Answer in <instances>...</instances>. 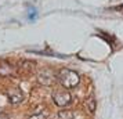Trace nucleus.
<instances>
[{
	"label": "nucleus",
	"mask_w": 123,
	"mask_h": 119,
	"mask_svg": "<svg viewBox=\"0 0 123 119\" xmlns=\"http://www.w3.org/2000/svg\"><path fill=\"white\" fill-rule=\"evenodd\" d=\"M57 80L60 82V85L64 87V89H75L76 86L79 85L80 82V76L76 71L69 68H61L58 72H57Z\"/></svg>",
	"instance_id": "1"
},
{
	"label": "nucleus",
	"mask_w": 123,
	"mask_h": 119,
	"mask_svg": "<svg viewBox=\"0 0 123 119\" xmlns=\"http://www.w3.org/2000/svg\"><path fill=\"white\" fill-rule=\"evenodd\" d=\"M37 83L42 86H53L57 82V72H54L53 69L46 68L37 72Z\"/></svg>",
	"instance_id": "2"
},
{
	"label": "nucleus",
	"mask_w": 123,
	"mask_h": 119,
	"mask_svg": "<svg viewBox=\"0 0 123 119\" xmlns=\"http://www.w3.org/2000/svg\"><path fill=\"white\" fill-rule=\"evenodd\" d=\"M53 101L57 107H67L72 102V96L67 89H61V90H55L53 91Z\"/></svg>",
	"instance_id": "3"
},
{
	"label": "nucleus",
	"mask_w": 123,
	"mask_h": 119,
	"mask_svg": "<svg viewBox=\"0 0 123 119\" xmlns=\"http://www.w3.org/2000/svg\"><path fill=\"white\" fill-rule=\"evenodd\" d=\"M7 98H8V101L14 104V105H18V104H21L24 101V93L22 90L19 89V87H11V89H8L7 90Z\"/></svg>",
	"instance_id": "4"
},
{
	"label": "nucleus",
	"mask_w": 123,
	"mask_h": 119,
	"mask_svg": "<svg viewBox=\"0 0 123 119\" xmlns=\"http://www.w3.org/2000/svg\"><path fill=\"white\" fill-rule=\"evenodd\" d=\"M35 67H36V63L35 61H29V60H25V61H21L18 64V71L19 72H24V74H32L35 71Z\"/></svg>",
	"instance_id": "5"
},
{
	"label": "nucleus",
	"mask_w": 123,
	"mask_h": 119,
	"mask_svg": "<svg viewBox=\"0 0 123 119\" xmlns=\"http://www.w3.org/2000/svg\"><path fill=\"white\" fill-rule=\"evenodd\" d=\"M14 74V67L11 64H8L7 61H3L0 64V76L6 78V76H11Z\"/></svg>",
	"instance_id": "6"
},
{
	"label": "nucleus",
	"mask_w": 123,
	"mask_h": 119,
	"mask_svg": "<svg viewBox=\"0 0 123 119\" xmlns=\"http://www.w3.org/2000/svg\"><path fill=\"white\" fill-rule=\"evenodd\" d=\"M84 108H86V111L89 113H93L95 111V100L93 97H90V98H87L84 101Z\"/></svg>",
	"instance_id": "7"
},
{
	"label": "nucleus",
	"mask_w": 123,
	"mask_h": 119,
	"mask_svg": "<svg viewBox=\"0 0 123 119\" xmlns=\"http://www.w3.org/2000/svg\"><path fill=\"white\" fill-rule=\"evenodd\" d=\"M58 119H73V112L69 109H64L58 113Z\"/></svg>",
	"instance_id": "8"
},
{
	"label": "nucleus",
	"mask_w": 123,
	"mask_h": 119,
	"mask_svg": "<svg viewBox=\"0 0 123 119\" xmlns=\"http://www.w3.org/2000/svg\"><path fill=\"white\" fill-rule=\"evenodd\" d=\"M46 118H47V111L43 109V111H40V112H35L29 119H46Z\"/></svg>",
	"instance_id": "9"
},
{
	"label": "nucleus",
	"mask_w": 123,
	"mask_h": 119,
	"mask_svg": "<svg viewBox=\"0 0 123 119\" xmlns=\"http://www.w3.org/2000/svg\"><path fill=\"white\" fill-rule=\"evenodd\" d=\"M0 119H10V116H8V115H7V113L1 112V113H0Z\"/></svg>",
	"instance_id": "10"
},
{
	"label": "nucleus",
	"mask_w": 123,
	"mask_h": 119,
	"mask_svg": "<svg viewBox=\"0 0 123 119\" xmlns=\"http://www.w3.org/2000/svg\"><path fill=\"white\" fill-rule=\"evenodd\" d=\"M115 10H119V11H123V4H122V6H117V7H115Z\"/></svg>",
	"instance_id": "11"
}]
</instances>
